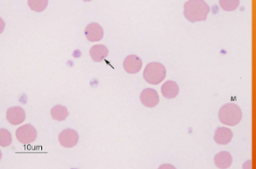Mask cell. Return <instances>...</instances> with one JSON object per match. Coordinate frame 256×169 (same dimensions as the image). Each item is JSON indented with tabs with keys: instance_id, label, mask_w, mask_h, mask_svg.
Returning a JSON list of instances; mask_svg holds the SVG:
<instances>
[{
	"instance_id": "1",
	"label": "cell",
	"mask_w": 256,
	"mask_h": 169,
	"mask_svg": "<svg viewBox=\"0 0 256 169\" xmlns=\"http://www.w3.org/2000/svg\"><path fill=\"white\" fill-rule=\"evenodd\" d=\"M210 13V7L203 0H190L184 4V16L191 23L205 21Z\"/></svg>"
},
{
	"instance_id": "2",
	"label": "cell",
	"mask_w": 256,
	"mask_h": 169,
	"mask_svg": "<svg viewBox=\"0 0 256 169\" xmlns=\"http://www.w3.org/2000/svg\"><path fill=\"white\" fill-rule=\"evenodd\" d=\"M219 119L222 124L234 126L239 124L242 119V112L237 105L227 103L222 106L219 111Z\"/></svg>"
},
{
	"instance_id": "3",
	"label": "cell",
	"mask_w": 256,
	"mask_h": 169,
	"mask_svg": "<svg viewBox=\"0 0 256 169\" xmlns=\"http://www.w3.org/2000/svg\"><path fill=\"white\" fill-rule=\"evenodd\" d=\"M166 76V69L158 62H152L146 65L143 71V78L146 82L156 86L160 84Z\"/></svg>"
},
{
	"instance_id": "4",
	"label": "cell",
	"mask_w": 256,
	"mask_h": 169,
	"mask_svg": "<svg viewBox=\"0 0 256 169\" xmlns=\"http://www.w3.org/2000/svg\"><path fill=\"white\" fill-rule=\"evenodd\" d=\"M16 138L20 143L29 145L36 140L37 131L33 125L26 124L17 128L16 131Z\"/></svg>"
},
{
	"instance_id": "5",
	"label": "cell",
	"mask_w": 256,
	"mask_h": 169,
	"mask_svg": "<svg viewBox=\"0 0 256 169\" xmlns=\"http://www.w3.org/2000/svg\"><path fill=\"white\" fill-rule=\"evenodd\" d=\"M58 139L62 147L66 148H74L78 143V133L72 128H68L61 132L58 136Z\"/></svg>"
},
{
	"instance_id": "6",
	"label": "cell",
	"mask_w": 256,
	"mask_h": 169,
	"mask_svg": "<svg viewBox=\"0 0 256 169\" xmlns=\"http://www.w3.org/2000/svg\"><path fill=\"white\" fill-rule=\"evenodd\" d=\"M140 100L144 107L152 108L159 103V96L156 90L152 88H146L141 92Z\"/></svg>"
},
{
	"instance_id": "7",
	"label": "cell",
	"mask_w": 256,
	"mask_h": 169,
	"mask_svg": "<svg viewBox=\"0 0 256 169\" xmlns=\"http://www.w3.org/2000/svg\"><path fill=\"white\" fill-rule=\"evenodd\" d=\"M103 35L104 32L102 27L96 22H92L85 28V36L88 41L91 42L100 41L103 39Z\"/></svg>"
},
{
	"instance_id": "8",
	"label": "cell",
	"mask_w": 256,
	"mask_h": 169,
	"mask_svg": "<svg viewBox=\"0 0 256 169\" xmlns=\"http://www.w3.org/2000/svg\"><path fill=\"white\" fill-rule=\"evenodd\" d=\"M6 119L10 124L17 126L26 120V112L20 107L10 108L6 112Z\"/></svg>"
},
{
	"instance_id": "9",
	"label": "cell",
	"mask_w": 256,
	"mask_h": 169,
	"mask_svg": "<svg viewBox=\"0 0 256 169\" xmlns=\"http://www.w3.org/2000/svg\"><path fill=\"white\" fill-rule=\"evenodd\" d=\"M143 61L137 55H129L123 61V68L128 74H137L141 71Z\"/></svg>"
},
{
	"instance_id": "10",
	"label": "cell",
	"mask_w": 256,
	"mask_h": 169,
	"mask_svg": "<svg viewBox=\"0 0 256 169\" xmlns=\"http://www.w3.org/2000/svg\"><path fill=\"white\" fill-rule=\"evenodd\" d=\"M233 138V132L226 127H219L214 133V140L219 145L230 143Z\"/></svg>"
},
{
	"instance_id": "11",
	"label": "cell",
	"mask_w": 256,
	"mask_h": 169,
	"mask_svg": "<svg viewBox=\"0 0 256 169\" xmlns=\"http://www.w3.org/2000/svg\"><path fill=\"white\" fill-rule=\"evenodd\" d=\"M161 92L165 99L171 100L178 96L179 92V87L178 85L175 81H166L164 83V85L161 87Z\"/></svg>"
},
{
	"instance_id": "12",
	"label": "cell",
	"mask_w": 256,
	"mask_h": 169,
	"mask_svg": "<svg viewBox=\"0 0 256 169\" xmlns=\"http://www.w3.org/2000/svg\"><path fill=\"white\" fill-rule=\"evenodd\" d=\"M89 55L95 62H102L109 55V49L103 45H96L92 46Z\"/></svg>"
},
{
	"instance_id": "13",
	"label": "cell",
	"mask_w": 256,
	"mask_h": 169,
	"mask_svg": "<svg viewBox=\"0 0 256 169\" xmlns=\"http://www.w3.org/2000/svg\"><path fill=\"white\" fill-rule=\"evenodd\" d=\"M214 163L220 169H228L233 163V158L230 153L222 151L214 156Z\"/></svg>"
},
{
	"instance_id": "14",
	"label": "cell",
	"mask_w": 256,
	"mask_h": 169,
	"mask_svg": "<svg viewBox=\"0 0 256 169\" xmlns=\"http://www.w3.org/2000/svg\"><path fill=\"white\" fill-rule=\"evenodd\" d=\"M68 110L64 106L56 105L51 109V116L54 121L63 122L68 116Z\"/></svg>"
},
{
	"instance_id": "15",
	"label": "cell",
	"mask_w": 256,
	"mask_h": 169,
	"mask_svg": "<svg viewBox=\"0 0 256 169\" xmlns=\"http://www.w3.org/2000/svg\"><path fill=\"white\" fill-rule=\"evenodd\" d=\"M27 4L30 7L31 10L34 11L36 13H41L48 6V1L47 0H41V1H27Z\"/></svg>"
},
{
	"instance_id": "16",
	"label": "cell",
	"mask_w": 256,
	"mask_h": 169,
	"mask_svg": "<svg viewBox=\"0 0 256 169\" xmlns=\"http://www.w3.org/2000/svg\"><path fill=\"white\" fill-rule=\"evenodd\" d=\"M12 135L8 130L1 128L0 130V146L2 148H6L12 144Z\"/></svg>"
},
{
	"instance_id": "17",
	"label": "cell",
	"mask_w": 256,
	"mask_h": 169,
	"mask_svg": "<svg viewBox=\"0 0 256 169\" xmlns=\"http://www.w3.org/2000/svg\"><path fill=\"white\" fill-rule=\"evenodd\" d=\"M219 3L224 11L232 12V11L236 10L237 7L239 6V0H235V1H233V0H229V1L221 0V1H219Z\"/></svg>"
}]
</instances>
